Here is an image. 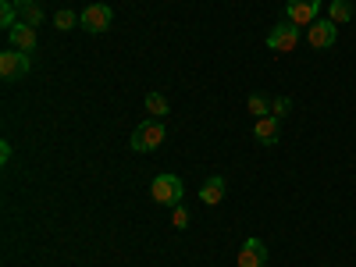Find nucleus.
<instances>
[{"mask_svg": "<svg viewBox=\"0 0 356 267\" xmlns=\"http://www.w3.org/2000/svg\"><path fill=\"white\" fill-rule=\"evenodd\" d=\"M353 15H356L353 0H332V4H328V18H332L335 25H346V22H353Z\"/></svg>", "mask_w": 356, "mask_h": 267, "instance_id": "f8f14e48", "label": "nucleus"}, {"mask_svg": "<svg viewBox=\"0 0 356 267\" xmlns=\"http://www.w3.org/2000/svg\"><path fill=\"white\" fill-rule=\"evenodd\" d=\"M289 111H292V100H289V97H275V100H271V114H275V118H285Z\"/></svg>", "mask_w": 356, "mask_h": 267, "instance_id": "a211bd4d", "label": "nucleus"}, {"mask_svg": "<svg viewBox=\"0 0 356 267\" xmlns=\"http://www.w3.org/2000/svg\"><path fill=\"white\" fill-rule=\"evenodd\" d=\"M246 107H250V114H253V118H267V114H271V100H267L264 93H250Z\"/></svg>", "mask_w": 356, "mask_h": 267, "instance_id": "2eb2a0df", "label": "nucleus"}, {"mask_svg": "<svg viewBox=\"0 0 356 267\" xmlns=\"http://www.w3.org/2000/svg\"><path fill=\"white\" fill-rule=\"evenodd\" d=\"M171 225H175V228H186V225H189V214H186V207H182V203L175 207V214H171Z\"/></svg>", "mask_w": 356, "mask_h": 267, "instance_id": "6ab92c4d", "label": "nucleus"}, {"mask_svg": "<svg viewBox=\"0 0 356 267\" xmlns=\"http://www.w3.org/2000/svg\"><path fill=\"white\" fill-rule=\"evenodd\" d=\"M296 43H300V25H296V22H278L271 33H267V47L278 50V54L296 50Z\"/></svg>", "mask_w": 356, "mask_h": 267, "instance_id": "39448f33", "label": "nucleus"}, {"mask_svg": "<svg viewBox=\"0 0 356 267\" xmlns=\"http://www.w3.org/2000/svg\"><path fill=\"white\" fill-rule=\"evenodd\" d=\"M0 161H4V164L11 161V143H8V139H4V143H0Z\"/></svg>", "mask_w": 356, "mask_h": 267, "instance_id": "aec40b11", "label": "nucleus"}, {"mask_svg": "<svg viewBox=\"0 0 356 267\" xmlns=\"http://www.w3.org/2000/svg\"><path fill=\"white\" fill-rule=\"evenodd\" d=\"M29 68H33V61H29L25 50H4L0 54V75H4V82H18L29 75Z\"/></svg>", "mask_w": 356, "mask_h": 267, "instance_id": "20e7f679", "label": "nucleus"}, {"mask_svg": "<svg viewBox=\"0 0 356 267\" xmlns=\"http://www.w3.org/2000/svg\"><path fill=\"white\" fill-rule=\"evenodd\" d=\"M335 40H339V25H335L332 18H328V22H314V25H307V43H310L314 50H332Z\"/></svg>", "mask_w": 356, "mask_h": 267, "instance_id": "423d86ee", "label": "nucleus"}, {"mask_svg": "<svg viewBox=\"0 0 356 267\" xmlns=\"http://www.w3.org/2000/svg\"><path fill=\"white\" fill-rule=\"evenodd\" d=\"M267 264V246L264 239H246L239 250V267H264Z\"/></svg>", "mask_w": 356, "mask_h": 267, "instance_id": "9d476101", "label": "nucleus"}, {"mask_svg": "<svg viewBox=\"0 0 356 267\" xmlns=\"http://www.w3.org/2000/svg\"><path fill=\"white\" fill-rule=\"evenodd\" d=\"M168 111H171V107H168L164 93H150V97H146V114H150L154 122H157V118H164Z\"/></svg>", "mask_w": 356, "mask_h": 267, "instance_id": "ddd939ff", "label": "nucleus"}, {"mask_svg": "<svg viewBox=\"0 0 356 267\" xmlns=\"http://www.w3.org/2000/svg\"><path fill=\"white\" fill-rule=\"evenodd\" d=\"M317 15H321V0H289V4H285V18L296 22L300 29L303 25H314Z\"/></svg>", "mask_w": 356, "mask_h": 267, "instance_id": "0eeeda50", "label": "nucleus"}, {"mask_svg": "<svg viewBox=\"0 0 356 267\" xmlns=\"http://www.w3.org/2000/svg\"><path fill=\"white\" fill-rule=\"evenodd\" d=\"M50 22H54L57 33H68V29H75V25H79V15H75V11H68V8H61V11H57Z\"/></svg>", "mask_w": 356, "mask_h": 267, "instance_id": "4468645a", "label": "nucleus"}, {"mask_svg": "<svg viewBox=\"0 0 356 267\" xmlns=\"http://www.w3.org/2000/svg\"><path fill=\"white\" fill-rule=\"evenodd\" d=\"M253 136L260 146H275L278 136H282V125H278V118L275 114H267V118H257V125H253Z\"/></svg>", "mask_w": 356, "mask_h": 267, "instance_id": "1a4fd4ad", "label": "nucleus"}, {"mask_svg": "<svg viewBox=\"0 0 356 267\" xmlns=\"http://www.w3.org/2000/svg\"><path fill=\"white\" fill-rule=\"evenodd\" d=\"M225 189H228V186H225V178L214 175V178H207V182L200 186V200H203L207 207H218V203L225 200Z\"/></svg>", "mask_w": 356, "mask_h": 267, "instance_id": "9b49d317", "label": "nucleus"}, {"mask_svg": "<svg viewBox=\"0 0 356 267\" xmlns=\"http://www.w3.org/2000/svg\"><path fill=\"white\" fill-rule=\"evenodd\" d=\"M36 0H15V8H33Z\"/></svg>", "mask_w": 356, "mask_h": 267, "instance_id": "412c9836", "label": "nucleus"}, {"mask_svg": "<svg viewBox=\"0 0 356 267\" xmlns=\"http://www.w3.org/2000/svg\"><path fill=\"white\" fill-rule=\"evenodd\" d=\"M8 47L11 50H36V29L33 25H25V22H18L15 29H8Z\"/></svg>", "mask_w": 356, "mask_h": 267, "instance_id": "6e6552de", "label": "nucleus"}, {"mask_svg": "<svg viewBox=\"0 0 356 267\" xmlns=\"http://www.w3.org/2000/svg\"><path fill=\"white\" fill-rule=\"evenodd\" d=\"M111 22H114V11H111L107 4H89V8L79 15V29H82V33H89V36L107 33Z\"/></svg>", "mask_w": 356, "mask_h": 267, "instance_id": "7ed1b4c3", "label": "nucleus"}, {"mask_svg": "<svg viewBox=\"0 0 356 267\" xmlns=\"http://www.w3.org/2000/svg\"><path fill=\"white\" fill-rule=\"evenodd\" d=\"M18 22H25V25H33V29H36L40 22H47V15H43L40 4H33V8H22V18H18Z\"/></svg>", "mask_w": 356, "mask_h": 267, "instance_id": "f3484780", "label": "nucleus"}, {"mask_svg": "<svg viewBox=\"0 0 356 267\" xmlns=\"http://www.w3.org/2000/svg\"><path fill=\"white\" fill-rule=\"evenodd\" d=\"M0 25H4V29H15V25H18V8H15V0H0Z\"/></svg>", "mask_w": 356, "mask_h": 267, "instance_id": "dca6fc26", "label": "nucleus"}, {"mask_svg": "<svg viewBox=\"0 0 356 267\" xmlns=\"http://www.w3.org/2000/svg\"><path fill=\"white\" fill-rule=\"evenodd\" d=\"M182 193H186V186H182V178H178V175H157L154 186H150V196L161 207H178V203H182Z\"/></svg>", "mask_w": 356, "mask_h": 267, "instance_id": "f257e3e1", "label": "nucleus"}, {"mask_svg": "<svg viewBox=\"0 0 356 267\" xmlns=\"http://www.w3.org/2000/svg\"><path fill=\"white\" fill-rule=\"evenodd\" d=\"M164 136H168V132H164V125L150 118V122H143V125L132 132L129 146H132L136 154H150V150H157V146H164Z\"/></svg>", "mask_w": 356, "mask_h": 267, "instance_id": "f03ea898", "label": "nucleus"}]
</instances>
